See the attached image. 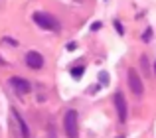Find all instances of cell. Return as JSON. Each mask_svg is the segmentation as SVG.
<instances>
[{"mask_svg": "<svg viewBox=\"0 0 156 138\" xmlns=\"http://www.w3.org/2000/svg\"><path fill=\"white\" fill-rule=\"evenodd\" d=\"M34 22L38 24L40 28H44V30H50V32H59V22H57L53 16L50 14H44V12H36L34 16Z\"/></svg>", "mask_w": 156, "mask_h": 138, "instance_id": "1", "label": "cell"}, {"mask_svg": "<svg viewBox=\"0 0 156 138\" xmlns=\"http://www.w3.org/2000/svg\"><path fill=\"white\" fill-rule=\"evenodd\" d=\"M63 128L67 138H77V112L75 111H67L63 116Z\"/></svg>", "mask_w": 156, "mask_h": 138, "instance_id": "2", "label": "cell"}, {"mask_svg": "<svg viewBox=\"0 0 156 138\" xmlns=\"http://www.w3.org/2000/svg\"><path fill=\"white\" fill-rule=\"evenodd\" d=\"M129 87H130V91H133L136 97L144 95V85H142V79L136 73V69H129Z\"/></svg>", "mask_w": 156, "mask_h": 138, "instance_id": "3", "label": "cell"}, {"mask_svg": "<svg viewBox=\"0 0 156 138\" xmlns=\"http://www.w3.org/2000/svg\"><path fill=\"white\" fill-rule=\"evenodd\" d=\"M10 85L14 87V91L18 93V95H28V93L32 91L30 81L24 79V77H12V79H10Z\"/></svg>", "mask_w": 156, "mask_h": 138, "instance_id": "4", "label": "cell"}, {"mask_svg": "<svg viewBox=\"0 0 156 138\" xmlns=\"http://www.w3.org/2000/svg\"><path fill=\"white\" fill-rule=\"evenodd\" d=\"M115 107H117L119 120L125 122L126 120V101H125V95H122V93H115Z\"/></svg>", "mask_w": 156, "mask_h": 138, "instance_id": "5", "label": "cell"}, {"mask_svg": "<svg viewBox=\"0 0 156 138\" xmlns=\"http://www.w3.org/2000/svg\"><path fill=\"white\" fill-rule=\"evenodd\" d=\"M26 65L32 69H42L44 67V57L38 51H28L26 53Z\"/></svg>", "mask_w": 156, "mask_h": 138, "instance_id": "6", "label": "cell"}, {"mask_svg": "<svg viewBox=\"0 0 156 138\" xmlns=\"http://www.w3.org/2000/svg\"><path fill=\"white\" fill-rule=\"evenodd\" d=\"M12 115H14V119L18 120V126H20V132H22V138H30V128H28L26 120L22 119V115H20L16 109H12Z\"/></svg>", "mask_w": 156, "mask_h": 138, "instance_id": "7", "label": "cell"}, {"mask_svg": "<svg viewBox=\"0 0 156 138\" xmlns=\"http://www.w3.org/2000/svg\"><path fill=\"white\" fill-rule=\"evenodd\" d=\"M99 83H101V85H107V83H109V75H107L105 71L99 73Z\"/></svg>", "mask_w": 156, "mask_h": 138, "instance_id": "8", "label": "cell"}, {"mask_svg": "<svg viewBox=\"0 0 156 138\" xmlns=\"http://www.w3.org/2000/svg\"><path fill=\"white\" fill-rule=\"evenodd\" d=\"M140 63H142V69H144V73H148V59H146V55H142V57H140Z\"/></svg>", "mask_w": 156, "mask_h": 138, "instance_id": "9", "label": "cell"}, {"mask_svg": "<svg viewBox=\"0 0 156 138\" xmlns=\"http://www.w3.org/2000/svg\"><path fill=\"white\" fill-rule=\"evenodd\" d=\"M71 75H73V77H81V75H83V67H77V69H71Z\"/></svg>", "mask_w": 156, "mask_h": 138, "instance_id": "10", "label": "cell"}, {"mask_svg": "<svg viewBox=\"0 0 156 138\" xmlns=\"http://www.w3.org/2000/svg\"><path fill=\"white\" fill-rule=\"evenodd\" d=\"M150 34H152V30H150V28H146V32H144V42H148V40H150Z\"/></svg>", "mask_w": 156, "mask_h": 138, "instance_id": "11", "label": "cell"}, {"mask_svg": "<svg viewBox=\"0 0 156 138\" xmlns=\"http://www.w3.org/2000/svg\"><path fill=\"white\" fill-rule=\"evenodd\" d=\"M115 28H117V32L122 36V26H121V22H115Z\"/></svg>", "mask_w": 156, "mask_h": 138, "instance_id": "12", "label": "cell"}, {"mask_svg": "<svg viewBox=\"0 0 156 138\" xmlns=\"http://www.w3.org/2000/svg\"><path fill=\"white\" fill-rule=\"evenodd\" d=\"M67 50H69V51L75 50V42H69V43H67Z\"/></svg>", "mask_w": 156, "mask_h": 138, "instance_id": "13", "label": "cell"}, {"mask_svg": "<svg viewBox=\"0 0 156 138\" xmlns=\"http://www.w3.org/2000/svg\"><path fill=\"white\" fill-rule=\"evenodd\" d=\"M99 28H101V24H99V22H95V24L91 26V30H99Z\"/></svg>", "mask_w": 156, "mask_h": 138, "instance_id": "14", "label": "cell"}, {"mask_svg": "<svg viewBox=\"0 0 156 138\" xmlns=\"http://www.w3.org/2000/svg\"><path fill=\"white\" fill-rule=\"evenodd\" d=\"M154 73H156V63H154Z\"/></svg>", "mask_w": 156, "mask_h": 138, "instance_id": "15", "label": "cell"}]
</instances>
